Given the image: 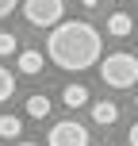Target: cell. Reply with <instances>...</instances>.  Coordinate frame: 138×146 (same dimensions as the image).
Segmentation results:
<instances>
[{
	"label": "cell",
	"mask_w": 138,
	"mask_h": 146,
	"mask_svg": "<svg viewBox=\"0 0 138 146\" xmlns=\"http://www.w3.org/2000/svg\"><path fill=\"white\" fill-rule=\"evenodd\" d=\"M100 31L85 19H69V23H54L50 38H46V58L65 73H81L100 62Z\"/></svg>",
	"instance_id": "obj_1"
},
{
	"label": "cell",
	"mask_w": 138,
	"mask_h": 146,
	"mask_svg": "<svg viewBox=\"0 0 138 146\" xmlns=\"http://www.w3.org/2000/svg\"><path fill=\"white\" fill-rule=\"evenodd\" d=\"M100 77L111 88H134L138 85V58L134 54H108L100 62Z\"/></svg>",
	"instance_id": "obj_2"
},
{
	"label": "cell",
	"mask_w": 138,
	"mask_h": 146,
	"mask_svg": "<svg viewBox=\"0 0 138 146\" xmlns=\"http://www.w3.org/2000/svg\"><path fill=\"white\" fill-rule=\"evenodd\" d=\"M23 15L31 27H54L65 15V4L61 0H23Z\"/></svg>",
	"instance_id": "obj_3"
},
{
	"label": "cell",
	"mask_w": 138,
	"mask_h": 146,
	"mask_svg": "<svg viewBox=\"0 0 138 146\" xmlns=\"http://www.w3.org/2000/svg\"><path fill=\"white\" fill-rule=\"evenodd\" d=\"M50 146H88V131L77 123V119H61V123L50 127Z\"/></svg>",
	"instance_id": "obj_4"
},
{
	"label": "cell",
	"mask_w": 138,
	"mask_h": 146,
	"mask_svg": "<svg viewBox=\"0 0 138 146\" xmlns=\"http://www.w3.org/2000/svg\"><path fill=\"white\" fill-rule=\"evenodd\" d=\"M50 108H54L50 96H42V92L27 96V115H31V119H46V115H50Z\"/></svg>",
	"instance_id": "obj_5"
},
{
	"label": "cell",
	"mask_w": 138,
	"mask_h": 146,
	"mask_svg": "<svg viewBox=\"0 0 138 146\" xmlns=\"http://www.w3.org/2000/svg\"><path fill=\"white\" fill-rule=\"evenodd\" d=\"M131 27H134V23H131V15H127V12H111V15H108V31H111L115 38L131 35Z\"/></svg>",
	"instance_id": "obj_6"
},
{
	"label": "cell",
	"mask_w": 138,
	"mask_h": 146,
	"mask_svg": "<svg viewBox=\"0 0 138 146\" xmlns=\"http://www.w3.org/2000/svg\"><path fill=\"white\" fill-rule=\"evenodd\" d=\"M92 119H96L100 127H111V123L119 119V108H115V104H108V100H104V104H92Z\"/></svg>",
	"instance_id": "obj_7"
},
{
	"label": "cell",
	"mask_w": 138,
	"mask_h": 146,
	"mask_svg": "<svg viewBox=\"0 0 138 146\" xmlns=\"http://www.w3.org/2000/svg\"><path fill=\"white\" fill-rule=\"evenodd\" d=\"M61 100H65L69 108H81V104H88V88L81 85V81H77V85H65V92H61Z\"/></svg>",
	"instance_id": "obj_8"
},
{
	"label": "cell",
	"mask_w": 138,
	"mask_h": 146,
	"mask_svg": "<svg viewBox=\"0 0 138 146\" xmlns=\"http://www.w3.org/2000/svg\"><path fill=\"white\" fill-rule=\"evenodd\" d=\"M42 69V54L38 50H23L19 54V73H38Z\"/></svg>",
	"instance_id": "obj_9"
},
{
	"label": "cell",
	"mask_w": 138,
	"mask_h": 146,
	"mask_svg": "<svg viewBox=\"0 0 138 146\" xmlns=\"http://www.w3.org/2000/svg\"><path fill=\"white\" fill-rule=\"evenodd\" d=\"M15 135H23V123L15 115H0V139H15Z\"/></svg>",
	"instance_id": "obj_10"
},
{
	"label": "cell",
	"mask_w": 138,
	"mask_h": 146,
	"mask_svg": "<svg viewBox=\"0 0 138 146\" xmlns=\"http://www.w3.org/2000/svg\"><path fill=\"white\" fill-rule=\"evenodd\" d=\"M12 92H15V73L0 66V104H4V100H8Z\"/></svg>",
	"instance_id": "obj_11"
},
{
	"label": "cell",
	"mask_w": 138,
	"mask_h": 146,
	"mask_svg": "<svg viewBox=\"0 0 138 146\" xmlns=\"http://www.w3.org/2000/svg\"><path fill=\"white\" fill-rule=\"evenodd\" d=\"M15 42H19L15 35H8V31H0V58H8V54H15Z\"/></svg>",
	"instance_id": "obj_12"
},
{
	"label": "cell",
	"mask_w": 138,
	"mask_h": 146,
	"mask_svg": "<svg viewBox=\"0 0 138 146\" xmlns=\"http://www.w3.org/2000/svg\"><path fill=\"white\" fill-rule=\"evenodd\" d=\"M15 4H19V0H0V19H4V15H12V12H15Z\"/></svg>",
	"instance_id": "obj_13"
},
{
	"label": "cell",
	"mask_w": 138,
	"mask_h": 146,
	"mask_svg": "<svg viewBox=\"0 0 138 146\" xmlns=\"http://www.w3.org/2000/svg\"><path fill=\"white\" fill-rule=\"evenodd\" d=\"M131 146H138V123L131 127Z\"/></svg>",
	"instance_id": "obj_14"
},
{
	"label": "cell",
	"mask_w": 138,
	"mask_h": 146,
	"mask_svg": "<svg viewBox=\"0 0 138 146\" xmlns=\"http://www.w3.org/2000/svg\"><path fill=\"white\" fill-rule=\"evenodd\" d=\"M15 146H35V142H15Z\"/></svg>",
	"instance_id": "obj_15"
},
{
	"label": "cell",
	"mask_w": 138,
	"mask_h": 146,
	"mask_svg": "<svg viewBox=\"0 0 138 146\" xmlns=\"http://www.w3.org/2000/svg\"><path fill=\"white\" fill-rule=\"evenodd\" d=\"M134 104H138V100H134Z\"/></svg>",
	"instance_id": "obj_16"
}]
</instances>
